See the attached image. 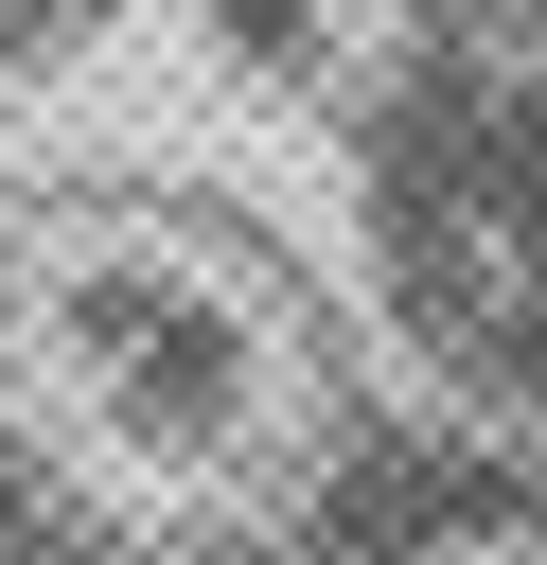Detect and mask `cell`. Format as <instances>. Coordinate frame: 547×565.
Segmentation results:
<instances>
[{
  "mask_svg": "<svg viewBox=\"0 0 547 565\" xmlns=\"http://www.w3.org/2000/svg\"><path fill=\"white\" fill-rule=\"evenodd\" d=\"M53 353L88 371V424L124 459H159V477H212L265 424V335L212 282H176V265H88L71 318H53Z\"/></svg>",
  "mask_w": 547,
  "mask_h": 565,
  "instance_id": "6da1fadb",
  "label": "cell"
},
{
  "mask_svg": "<svg viewBox=\"0 0 547 565\" xmlns=\"http://www.w3.org/2000/svg\"><path fill=\"white\" fill-rule=\"evenodd\" d=\"M229 88H335V0H194Z\"/></svg>",
  "mask_w": 547,
  "mask_h": 565,
  "instance_id": "7a4b0ae2",
  "label": "cell"
}]
</instances>
